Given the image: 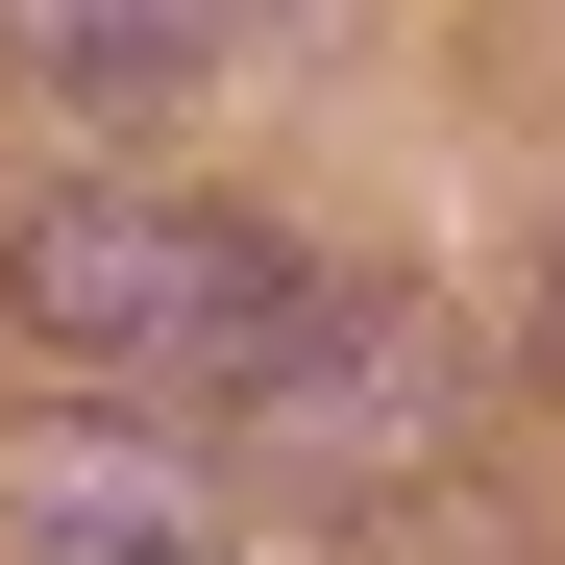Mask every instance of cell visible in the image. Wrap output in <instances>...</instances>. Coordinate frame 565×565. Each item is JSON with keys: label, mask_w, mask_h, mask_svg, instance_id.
Listing matches in <instances>:
<instances>
[{"label": "cell", "mask_w": 565, "mask_h": 565, "mask_svg": "<svg viewBox=\"0 0 565 565\" xmlns=\"http://www.w3.org/2000/svg\"><path fill=\"white\" fill-rule=\"evenodd\" d=\"M443 443H467V320H443V296H369V270H320V320L270 344V394H246V467H270V492L394 516Z\"/></svg>", "instance_id": "2"}, {"label": "cell", "mask_w": 565, "mask_h": 565, "mask_svg": "<svg viewBox=\"0 0 565 565\" xmlns=\"http://www.w3.org/2000/svg\"><path fill=\"white\" fill-rule=\"evenodd\" d=\"M541 394H565V246H541Z\"/></svg>", "instance_id": "5"}, {"label": "cell", "mask_w": 565, "mask_h": 565, "mask_svg": "<svg viewBox=\"0 0 565 565\" xmlns=\"http://www.w3.org/2000/svg\"><path fill=\"white\" fill-rule=\"evenodd\" d=\"M0 320L124 418H246L270 344L320 320V270L172 172H0Z\"/></svg>", "instance_id": "1"}, {"label": "cell", "mask_w": 565, "mask_h": 565, "mask_svg": "<svg viewBox=\"0 0 565 565\" xmlns=\"http://www.w3.org/2000/svg\"><path fill=\"white\" fill-rule=\"evenodd\" d=\"M0 565H222V467H198V418L25 394V443H0Z\"/></svg>", "instance_id": "3"}, {"label": "cell", "mask_w": 565, "mask_h": 565, "mask_svg": "<svg viewBox=\"0 0 565 565\" xmlns=\"http://www.w3.org/2000/svg\"><path fill=\"white\" fill-rule=\"evenodd\" d=\"M246 0H0V74H50V99H148V74H198Z\"/></svg>", "instance_id": "4"}]
</instances>
